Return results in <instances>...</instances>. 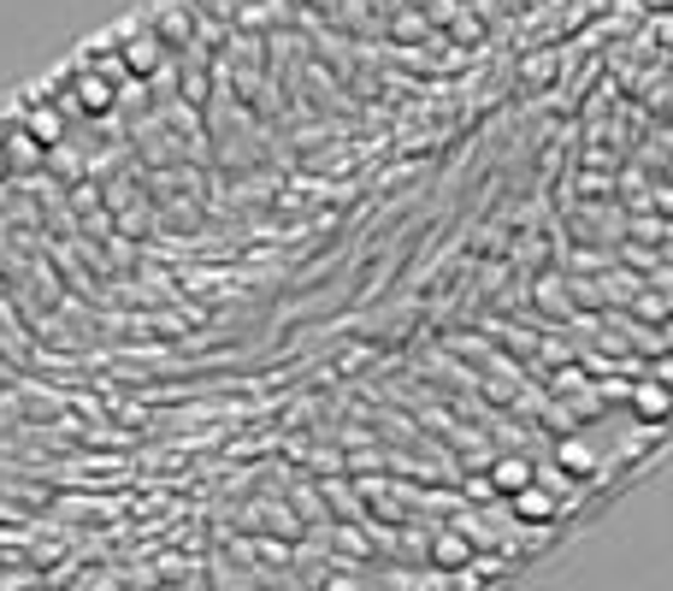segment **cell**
<instances>
[{
    "label": "cell",
    "mask_w": 673,
    "mask_h": 591,
    "mask_svg": "<svg viewBox=\"0 0 673 591\" xmlns=\"http://www.w3.org/2000/svg\"><path fill=\"white\" fill-rule=\"evenodd\" d=\"M0 142H7V161H12V172H36L42 161H48V149H42V142H36L31 131H24V125H12V131L0 137Z\"/></svg>",
    "instance_id": "10"
},
{
    "label": "cell",
    "mask_w": 673,
    "mask_h": 591,
    "mask_svg": "<svg viewBox=\"0 0 673 591\" xmlns=\"http://www.w3.org/2000/svg\"><path fill=\"white\" fill-rule=\"evenodd\" d=\"M12 178V161H7V142H0V184Z\"/></svg>",
    "instance_id": "16"
},
{
    "label": "cell",
    "mask_w": 673,
    "mask_h": 591,
    "mask_svg": "<svg viewBox=\"0 0 673 591\" xmlns=\"http://www.w3.org/2000/svg\"><path fill=\"white\" fill-rule=\"evenodd\" d=\"M66 119H71V113L60 107V101H31V107L19 113V125H24V131H31L48 154H60V142H66Z\"/></svg>",
    "instance_id": "3"
},
{
    "label": "cell",
    "mask_w": 673,
    "mask_h": 591,
    "mask_svg": "<svg viewBox=\"0 0 673 591\" xmlns=\"http://www.w3.org/2000/svg\"><path fill=\"white\" fill-rule=\"evenodd\" d=\"M420 31H426V24H420L414 12H402V19H397V36H420Z\"/></svg>",
    "instance_id": "14"
},
{
    "label": "cell",
    "mask_w": 673,
    "mask_h": 591,
    "mask_svg": "<svg viewBox=\"0 0 673 591\" xmlns=\"http://www.w3.org/2000/svg\"><path fill=\"white\" fill-rule=\"evenodd\" d=\"M555 468L574 473V480H597V444L579 438V432H567V438L555 444Z\"/></svg>",
    "instance_id": "7"
},
{
    "label": "cell",
    "mask_w": 673,
    "mask_h": 591,
    "mask_svg": "<svg viewBox=\"0 0 673 591\" xmlns=\"http://www.w3.org/2000/svg\"><path fill=\"white\" fill-rule=\"evenodd\" d=\"M508 509H515V521H520V527H550L555 515H562V503H555V497L544 492V485H526V492H520L515 503H508Z\"/></svg>",
    "instance_id": "8"
},
{
    "label": "cell",
    "mask_w": 673,
    "mask_h": 591,
    "mask_svg": "<svg viewBox=\"0 0 673 591\" xmlns=\"http://www.w3.org/2000/svg\"><path fill=\"white\" fill-rule=\"evenodd\" d=\"M432 568H437V574L473 568V539H467L461 527H444V532H432Z\"/></svg>",
    "instance_id": "5"
},
{
    "label": "cell",
    "mask_w": 673,
    "mask_h": 591,
    "mask_svg": "<svg viewBox=\"0 0 673 591\" xmlns=\"http://www.w3.org/2000/svg\"><path fill=\"white\" fill-rule=\"evenodd\" d=\"M656 379H662L668 391H673V355H662V362H656Z\"/></svg>",
    "instance_id": "15"
},
{
    "label": "cell",
    "mask_w": 673,
    "mask_h": 591,
    "mask_svg": "<svg viewBox=\"0 0 673 591\" xmlns=\"http://www.w3.org/2000/svg\"><path fill=\"white\" fill-rule=\"evenodd\" d=\"M60 107L66 113H83V119H107L113 107H119V90H113L107 78H101V71H71L66 78V95H60Z\"/></svg>",
    "instance_id": "1"
},
{
    "label": "cell",
    "mask_w": 673,
    "mask_h": 591,
    "mask_svg": "<svg viewBox=\"0 0 673 591\" xmlns=\"http://www.w3.org/2000/svg\"><path fill=\"white\" fill-rule=\"evenodd\" d=\"M656 208H662V213H673V190H656Z\"/></svg>",
    "instance_id": "17"
},
{
    "label": "cell",
    "mask_w": 673,
    "mask_h": 591,
    "mask_svg": "<svg viewBox=\"0 0 673 591\" xmlns=\"http://www.w3.org/2000/svg\"><path fill=\"white\" fill-rule=\"evenodd\" d=\"M201 12H219V19H237V0H196Z\"/></svg>",
    "instance_id": "13"
},
{
    "label": "cell",
    "mask_w": 673,
    "mask_h": 591,
    "mask_svg": "<svg viewBox=\"0 0 673 591\" xmlns=\"http://www.w3.org/2000/svg\"><path fill=\"white\" fill-rule=\"evenodd\" d=\"M367 591H390V586H367Z\"/></svg>",
    "instance_id": "18"
},
{
    "label": "cell",
    "mask_w": 673,
    "mask_h": 591,
    "mask_svg": "<svg viewBox=\"0 0 673 591\" xmlns=\"http://www.w3.org/2000/svg\"><path fill=\"white\" fill-rule=\"evenodd\" d=\"M485 473H491L496 497H508V503H515V497L526 492V485H538V468H532V461H526V456H496Z\"/></svg>",
    "instance_id": "6"
},
{
    "label": "cell",
    "mask_w": 673,
    "mask_h": 591,
    "mask_svg": "<svg viewBox=\"0 0 673 591\" xmlns=\"http://www.w3.org/2000/svg\"><path fill=\"white\" fill-rule=\"evenodd\" d=\"M461 492L473 497V503H485V497H496V485H491V473H473V480H467Z\"/></svg>",
    "instance_id": "12"
},
{
    "label": "cell",
    "mask_w": 673,
    "mask_h": 591,
    "mask_svg": "<svg viewBox=\"0 0 673 591\" xmlns=\"http://www.w3.org/2000/svg\"><path fill=\"white\" fill-rule=\"evenodd\" d=\"M633 314H638V320H662V314H668V302H662V296H656V291H638V302H633Z\"/></svg>",
    "instance_id": "11"
},
{
    "label": "cell",
    "mask_w": 673,
    "mask_h": 591,
    "mask_svg": "<svg viewBox=\"0 0 673 591\" xmlns=\"http://www.w3.org/2000/svg\"><path fill=\"white\" fill-rule=\"evenodd\" d=\"M626 402H633V414L644 426H668L673 421V391L656 379V373H650V379H633V397H626Z\"/></svg>",
    "instance_id": "4"
},
{
    "label": "cell",
    "mask_w": 673,
    "mask_h": 591,
    "mask_svg": "<svg viewBox=\"0 0 673 591\" xmlns=\"http://www.w3.org/2000/svg\"><path fill=\"white\" fill-rule=\"evenodd\" d=\"M119 54H125L130 83H154V78H166V71L178 66V54H172V48H166V42H160L154 31H137V36H130Z\"/></svg>",
    "instance_id": "2"
},
{
    "label": "cell",
    "mask_w": 673,
    "mask_h": 591,
    "mask_svg": "<svg viewBox=\"0 0 673 591\" xmlns=\"http://www.w3.org/2000/svg\"><path fill=\"white\" fill-rule=\"evenodd\" d=\"M154 36L166 42L172 54H178V48H196V24H189V7H160V12H154Z\"/></svg>",
    "instance_id": "9"
}]
</instances>
